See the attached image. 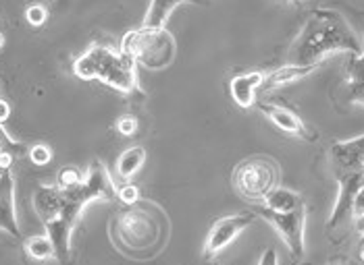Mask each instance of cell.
Returning a JSON list of instances; mask_svg holds the SVG:
<instances>
[{
    "mask_svg": "<svg viewBox=\"0 0 364 265\" xmlns=\"http://www.w3.org/2000/svg\"><path fill=\"white\" fill-rule=\"evenodd\" d=\"M364 52L363 38L333 9H314L289 48L291 64H321L329 54Z\"/></svg>",
    "mask_w": 364,
    "mask_h": 265,
    "instance_id": "cell-1",
    "label": "cell"
},
{
    "mask_svg": "<svg viewBox=\"0 0 364 265\" xmlns=\"http://www.w3.org/2000/svg\"><path fill=\"white\" fill-rule=\"evenodd\" d=\"M75 77L84 81H102L121 94L138 91V64L121 48L94 44L73 62Z\"/></svg>",
    "mask_w": 364,
    "mask_h": 265,
    "instance_id": "cell-2",
    "label": "cell"
},
{
    "mask_svg": "<svg viewBox=\"0 0 364 265\" xmlns=\"http://www.w3.org/2000/svg\"><path fill=\"white\" fill-rule=\"evenodd\" d=\"M161 224H167L163 212H159L150 203L138 201L136 205H127L125 210L117 213L112 224V235L114 240L123 247V251L154 253L159 244H163Z\"/></svg>",
    "mask_w": 364,
    "mask_h": 265,
    "instance_id": "cell-3",
    "label": "cell"
},
{
    "mask_svg": "<svg viewBox=\"0 0 364 265\" xmlns=\"http://www.w3.org/2000/svg\"><path fill=\"white\" fill-rule=\"evenodd\" d=\"M121 50L138 67L165 71L177 58V42L167 27H138L123 35Z\"/></svg>",
    "mask_w": 364,
    "mask_h": 265,
    "instance_id": "cell-4",
    "label": "cell"
},
{
    "mask_svg": "<svg viewBox=\"0 0 364 265\" xmlns=\"http://www.w3.org/2000/svg\"><path fill=\"white\" fill-rule=\"evenodd\" d=\"M279 183V168L271 158L264 156H252L244 159L233 170V186L235 191L252 201H262Z\"/></svg>",
    "mask_w": 364,
    "mask_h": 265,
    "instance_id": "cell-5",
    "label": "cell"
},
{
    "mask_svg": "<svg viewBox=\"0 0 364 265\" xmlns=\"http://www.w3.org/2000/svg\"><path fill=\"white\" fill-rule=\"evenodd\" d=\"M256 215H260L262 220H267L283 239V242L287 244L289 253L294 259H302L304 257V249H306V242H304V230H306V203L294 212L279 213L267 210L264 205L256 208L254 210Z\"/></svg>",
    "mask_w": 364,
    "mask_h": 265,
    "instance_id": "cell-6",
    "label": "cell"
},
{
    "mask_svg": "<svg viewBox=\"0 0 364 265\" xmlns=\"http://www.w3.org/2000/svg\"><path fill=\"white\" fill-rule=\"evenodd\" d=\"M256 218H258V215L254 212H244L217 220V222L213 224L208 237H206V242H204V257L210 259V257L219 255L225 247H229V244L237 239L248 226H252Z\"/></svg>",
    "mask_w": 364,
    "mask_h": 265,
    "instance_id": "cell-7",
    "label": "cell"
},
{
    "mask_svg": "<svg viewBox=\"0 0 364 265\" xmlns=\"http://www.w3.org/2000/svg\"><path fill=\"white\" fill-rule=\"evenodd\" d=\"M329 162L336 176L363 172L364 168V135L348 141H337L329 150Z\"/></svg>",
    "mask_w": 364,
    "mask_h": 265,
    "instance_id": "cell-8",
    "label": "cell"
},
{
    "mask_svg": "<svg viewBox=\"0 0 364 265\" xmlns=\"http://www.w3.org/2000/svg\"><path fill=\"white\" fill-rule=\"evenodd\" d=\"M258 110L283 132L300 137L304 141H316L318 135L306 127V123L298 116V112H294L291 108L273 104V102H258Z\"/></svg>",
    "mask_w": 364,
    "mask_h": 265,
    "instance_id": "cell-9",
    "label": "cell"
},
{
    "mask_svg": "<svg viewBox=\"0 0 364 265\" xmlns=\"http://www.w3.org/2000/svg\"><path fill=\"white\" fill-rule=\"evenodd\" d=\"M339 183V193H337V201L331 218L327 222V228L333 230L337 226H341L343 222L352 220V205H354V197L358 193V188L364 185L363 172H352V174H343L337 179Z\"/></svg>",
    "mask_w": 364,
    "mask_h": 265,
    "instance_id": "cell-10",
    "label": "cell"
},
{
    "mask_svg": "<svg viewBox=\"0 0 364 265\" xmlns=\"http://www.w3.org/2000/svg\"><path fill=\"white\" fill-rule=\"evenodd\" d=\"M0 230L13 239H21V228L15 208V176L13 170H0Z\"/></svg>",
    "mask_w": 364,
    "mask_h": 265,
    "instance_id": "cell-11",
    "label": "cell"
},
{
    "mask_svg": "<svg viewBox=\"0 0 364 265\" xmlns=\"http://www.w3.org/2000/svg\"><path fill=\"white\" fill-rule=\"evenodd\" d=\"M82 188H84L85 197L92 201H112L117 199V186L112 183L111 174L107 170V166L96 159L87 166L82 181Z\"/></svg>",
    "mask_w": 364,
    "mask_h": 265,
    "instance_id": "cell-12",
    "label": "cell"
},
{
    "mask_svg": "<svg viewBox=\"0 0 364 265\" xmlns=\"http://www.w3.org/2000/svg\"><path fill=\"white\" fill-rule=\"evenodd\" d=\"M77 224L65 220L63 215H56L53 220L44 222V230L46 237L50 239L53 247H55V259L67 265L71 261V239H73V230Z\"/></svg>",
    "mask_w": 364,
    "mask_h": 265,
    "instance_id": "cell-13",
    "label": "cell"
},
{
    "mask_svg": "<svg viewBox=\"0 0 364 265\" xmlns=\"http://www.w3.org/2000/svg\"><path fill=\"white\" fill-rule=\"evenodd\" d=\"M264 81V73L250 71V73H240L229 81V94L233 102L240 108H252L256 104V94Z\"/></svg>",
    "mask_w": 364,
    "mask_h": 265,
    "instance_id": "cell-14",
    "label": "cell"
},
{
    "mask_svg": "<svg viewBox=\"0 0 364 265\" xmlns=\"http://www.w3.org/2000/svg\"><path fill=\"white\" fill-rule=\"evenodd\" d=\"M316 69H318V64H291V62H287L279 69L271 71L269 75H264V81H262L258 91H273L277 87L296 83V81L309 77L310 73H314Z\"/></svg>",
    "mask_w": 364,
    "mask_h": 265,
    "instance_id": "cell-15",
    "label": "cell"
},
{
    "mask_svg": "<svg viewBox=\"0 0 364 265\" xmlns=\"http://www.w3.org/2000/svg\"><path fill=\"white\" fill-rule=\"evenodd\" d=\"M33 210L42 224L56 218L63 210V191L56 185H40L33 191Z\"/></svg>",
    "mask_w": 364,
    "mask_h": 265,
    "instance_id": "cell-16",
    "label": "cell"
},
{
    "mask_svg": "<svg viewBox=\"0 0 364 265\" xmlns=\"http://www.w3.org/2000/svg\"><path fill=\"white\" fill-rule=\"evenodd\" d=\"M181 4H206V0H150L144 17V27H167L171 13Z\"/></svg>",
    "mask_w": 364,
    "mask_h": 265,
    "instance_id": "cell-17",
    "label": "cell"
},
{
    "mask_svg": "<svg viewBox=\"0 0 364 265\" xmlns=\"http://www.w3.org/2000/svg\"><path fill=\"white\" fill-rule=\"evenodd\" d=\"M264 208L271 210V212H279V213H287L298 210L304 205V199L300 193L291 191V188H283V186H275L264 199Z\"/></svg>",
    "mask_w": 364,
    "mask_h": 265,
    "instance_id": "cell-18",
    "label": "cell"
},
{
    "mask_svg": "<svg viewBox=\"0 0 364 265\" xmlns=\"http://www.w3.org/2000/svg\"><path fill=\"white\" fill-rule=\"evenodd\" d=\"M346 79H348V89H350V100L354 104L364 106V52L350 58Z\"/></svg>",
    "mask_w": 364,
    "mask_h": 265,
    "instance_id": "cell-19",
    "label": "cell"
},
{
    "mask_svg": "<svg viewBox=\"0 0 364 265\" xmlns=\"http://www.w3.org/2000/svg\"><path fill=\"white\" fill-rule=\"evenodd\" d=\"M144 162H146V150L140 147V145L129 147V150H125V152L117 158V164H114L117 174H119L123 181H129V179H134V176L140 172Z\"/></svg>",
    "mask_w": 364,
    "mask_h": 265,
    "instance_id": "cell-20",
    "label": "cell"
},
{
    "mask_svg": "<svg viewBox=\"0 0 364 265\" xmlns=\"http://www.w3.org/2000/svg\"><path fill=\"white\" fill-rule=\"evenodd\" d=\"M26 253L36 261H48L55 259V247L46 235H38V237H29L26 240Z\"/></svg>",
    "mask_w": 364,
    "mask_h": 265,
    "instance_id": "cell-21",
    "label": "cell"
},
{
    "mask_svg": "<svg viewBox=\"0 0 364 265\" xmlns=\"http://www.w3.org/2000/svg\"><path fill=\"white\" fill-rule=\"evenodd\" d=\"M84 181V174L75 168V166H65L60 168V172L56 174V186L67 191V188H73Z\"/></svg>",
    "mask_w": 364,
    "mask_h": 265,
    "instance_id": "cell-22",
    "label": "cell"
},
{
    "mask_svg": "<svg viewBox=\"0 0 364 265\" xmlns=\"http://www.w3.org/2000/svg\"><path fill=\"white\" fill-rule=\"evenodd\" d=\"M28 156L31 159V164H36V166H46V164H50V159H53V150L46 145V143H36V145H31L28 150Z\"/></svg>",
    "mask_w": 364,
    "mask_h": 265,
    "instance_id": "cell-23",
    "label": "cell"
},
{
    "mask_svg": "<svg viewBox=\"0 0 364 265\" xmlns=\"http://www.w3.org/2000/svg\"><path fill=\"white\" fill-rule=\"evenodd\" d=\"M26 19H28V23H31L33 27L44 26L46 19H48V9H46L44 4H40V2L29 4L28 9H26Z\"/></svg>",
    "mask_w": 364,
    "mask_h": 265,
    "instance_id": "cell-24",
    "label": "cell"
},
{
    "mask_svg": "<svg viewBox=\"0 0 364 265\" xmlns=\"http://www.w3.org/2000/svg\"><path fill=\"white\" fill-rule=\"evenodd\" d=\"M117 199L127 208V205H136L140 201V188L132 183H125L123 186L117 188Z\"/></svg>",
    "mask_w": 364,
    "mask_h": 265,
    "instance_id": "cell-25",
    "label": "cell"
},
{
    "mask_svg": "<svg viewBox=\"0 0 364 265\" xmlns=\"http://www.w3.org/2000/svg\"><path fill=\"white\" fill-rule=\"evenodd\" d=\"M140 129V120L134 116V114H123L119 120H117V131L121 132L123 137H134Z\"/></svg>",
    "mask_w": 364,
    "mask_h": 265,
    "instance_id": "cell-26",
    "label": "cell"
},
{
    "mask_svg": "<svg viewBox=\"0 0 364 265\" xmlns=\"http://www.w3.org/2000/svg\"><path fill=\"white\" fill-rule=\"evenodd\" d=\"M364 215V185L358 188L356 197H354V205H352V220L363 218Z\"/></svg>",
    "mask_w": 364,
    "mask_h": 265,
    "instance_id": "cell-27",
    "label": "cell"
},
{
    "mask_svg": "<svg viewBox=\"0 0 364 265\" xmlns=\"http://www.w3.org/2000/svg\"><path fill=\"white\" fill-rule=\"evenodd\" d=\"M258 265H279V257H277V251L275 249H267L260 257Z\"/></svg>",
    "mask_w": 364,
    "mask_h": 265,
    "instance_id": "cell-28",
    "label": "cell"
},
{
    "mask_svg": "<svg viewBox=\"0 0 364 265\" xmlns=\"http://www.w3.org/2000/svg\"><path fill=\"white\" fill-rule=\"evenodd\" d=\"M9 116H11V106H9L6 100L0 98V125H4L9 120Z\"/></svg>",
    "mask_w": 364,
    "mask_h": 265,
    "instance_id": "cell-29",
    "label": "cell"
},
{
    "mask_svg": "<svg viewBox=\"0 0 364 265\" xmlns=\"http://www.w3.org/2000/svg\"><path fill=\"white\" fill-rule=\"evenodd\" d=\"M354 222V228H356V232L360 235L364 239V215L363 218H356V220H352Z\"/></svg>",
    "mask_w": 364,
    "mask_h": 265,
    "instance_id": "cell-30",
    "label": "cell"
},
{
    "mask_svg": "<svg viewBox=\"0 0 364 265\" xmlns=\"http://www.w3.org/2000/svg\"><path fill=\"white\" fill-rule=\"evenodd\" d=\"M2 46H4V33H2V29H0V50H2Z\"/></svg>",
    "mask_w": 364,
    "mask_h": 265,
    "instance_id": "cell-31",
    "label": "cell"
},
{
    "mask_svg": "<svg viewBox=\"0 0 364 265\" xmlns=\"http://www.w3.org/2000/svg\"><path fill=\"white\" fill-rule=\"evenodd\" d=\"M360 259H363V264H364V239H363V244H360Z\"/></svg>",
    "mask_w": 364,
    "mask_h": 265,
    "instance_id": "cell-32",
    "label": "cell"
},
{
    "mask_svg": "<svg viewBox=\"0 0 364 265\" xmlns=\"http://www.w3.org/2000/svg\"><path fill=\"white\" fill-rule=\"evenodd\" d=\"M363 44H364V33H363Z\"/></svg>",
    "mask_w": 364,
    "mask_h": 265,
    "instance_id": "cell-33",
    "label": "cell"
},
{
    "mask_svg": "<svg viewBox=\"0 0 364 265\" xmlns=\"http://www.w3.org/2000/svg\"><path fill=\"white\" fill-rule=\"evenodd\" d=\"M363 179H364V168H363Z\"/></svg>",
    "mask_w": 364,
    "mask_h": 265,
    "instance_id": "cell-34",
    "label": "cell"
},
{
    "mask_svg": "<svg viewBox=\"0 0 364 265\" xmlns=\"http://www.w3.org/2000/svg\"><path fill=\"white\" fill-rule=\"evenodd\" d=\"M329 265H337V264H329Z\"/></svg>",
    "mask_w": 364,
    "mask_h": 265,
    "instance_id": "cell-35",
    "label": "cell"
},
{
    "mask_svg": "<svg viewBox=\"0 0 364 265\" xmlns=\"http://www.w3.org/2000/svg\"><path fill=\"white\" fill-rule=\"evenodd\" d=\"M0 26H2V21H0Z\"/></svg>",
    "mask_w": 364,
    "mask_h": 265,
    "instance_id": "cell-36",
    "label": "cell"
}]
</instances>
